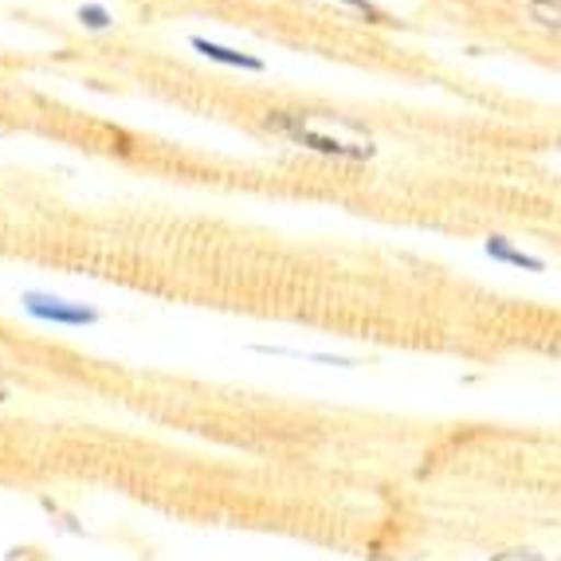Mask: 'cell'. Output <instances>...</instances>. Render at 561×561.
<instances>
[{"mask_svg": "<svg viewBox=\"0 0 561 561\" xmlns=\"http://www.w3.org/2000/svg\"><path fill=\"white\" fill-rule=\"evenodd\" d=\"M263 126L279 138L295 141L302 150L322 153V158L337 161H369L377 153L374 138L357 126V122L342 118V114H322V111H267Z\"/></svg>", "mask_w": 561, "mask_h": 561, "instance_id": "cell-1", "label": "cell"}, {"mask_svg": "<svg viewBox=\"0 0 561 561\" xmlns=\"http://www.w3.org/2000/svg\"><path fill=\"white\" fill-rule=\"evenodd\" d=\"M24 314H32L36 322L47 327H67V330H83L99 322V310L87 307V302H71L64 295H51V290H24Z\"/></svg>", "mask_w": 561, "mask_h": 561, "instance_id": "cell-2", "label": "cell"}, {"mask_svg": "<svg viewBox=\"0 0 561 561\" xmlns=\"http://www.w3.org/2000/svg\"><path fill=\"white\" fill-rule=\"evenodd\" d=\"M188 47L201 51L205 59L213 64H225V67H243V71H263V59L255 56H243V51H232V47L216 44V39H205V36H188Z\"/></svg>", "mask_w": 561, "mask_h": 561, "instance_id": "cell-3", "label": "cell"}, {"mask_svg": "<svg viewBox=\"0 0 561 561\" xmlns=\"http://www.w3.org/2000/svg\"><path fill=\"white\" fill-rule=\"evenodd\" d=\"M483 252L491 255V260H499V263H511V267H523V272H546V263L538 260V255L518 252L515 243L503 240V236H491V240L483 243Z\"/></svg>", "mask_w": 561, "mask_h": 561, "instance_id": "cell-4", "label": "cell"}, {"mask_svg": "<svg viewBox=\"0 0 561 561\" xmlns=\"http://www.w3.org/2000/svg\"><path fill=\"white\" fill-rule=\"evenodd\" d=\"M526 12L538 28L561 32V0H526Z\"/></svg>", "mask_w": 561, "mask_h": 561, "instance_id": "cell-5", "label": "cell"}, {"mask_svg": "<svg viewBox=\"0 0 561 561\" xmlns=\"http://www.w3.org/2000/svg\"><path fill=\"white\" fill-rule=\"evenodd\" d=\"M76 20L83 24V28H91V32H106L114 24V16L103 9V4H79Z\"/></svg>", "mask_w": 561, "mask_h": 561, "instance_id": "cell-6", "label": "cell"}, {"mask_svg": "<svg viewBox=\"0 0 561 561\" xmlns=\"http://www.w3.org/2000/svg\"><path fill=\"white\" fill-rule=\"evenodd\" d=\"M491 561H558L550 553H538V550H506V553H495Z\"/></svg>", "mask_w": 561, "mask_h": 561, "instance_id": "cell-7", "label": "cell"}, {"mask_svg": "<svg viewBox=\"0 0 561 561\" xmlns=\"http://www.w3.org/2000/svg\"><path fill=\"white\" fill-rule=\"evenodd\" d=\"M342 4H350V9H357V12H362V16L374 20V24H389V16H385V12L377 9V4H369V0H342Z\"/></svg>", "mask_w": 561, "mask_h": 561, "instance_id": "cell-8", "label": "cell"}, {"mask_svg": "<svg viewBox=\"0 0 561 561\" xmlns=\"http://www.w3.org/2000/svg\"><path fill=\"white\" fill-rule=\"evenodd\" d=\"M4 401H9V389H4V385H0V404H4Z\"/></svg>", "mask_w": 561, "mask_h": 561, "instance_id": "cell-9", "label": "cell"}]
</instances>
